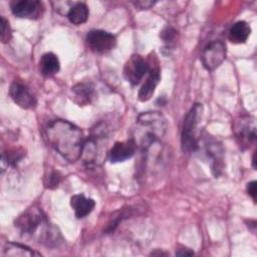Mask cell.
I'll list each match as a JSON object with an SVG mask.
<instances>
[{
	"label": "cell",
	"mask_w": 257,
	"mask_h": 257,
	"mask_svg": "<svg viewBox=\"0 0 257 257\" xmlns=\"http://www.w3.org/2000/svg\"><path fill=\"white\" fill-rule=\"evenodd\" d=\"M48 144L68 162L77 161L83 148V136L81 130L75 124L55 119L48 123L45 130Z\"/></svg>",
	"instance_id": "1"
},
{
	"label": "cell",
	"mask_w": 257,
	"mask_h": 257,
	"mask_svg": "<svg viewBox=\"0 0 257 257\" xmlns=\"http://www.w3.org/2000/svg\"><path fill=\"white\" fill-rule=\"evenodd\" d=\"M166 118L158 111L143 112L138 116L134 137L132 138L137 147L146 150L166 133Z\"/></svg>",
	"instance_id": "2"
},
{
	"label": "cell",
	"mask_w": 257,
	"mask_h": 257,
	"mask_svg": "<svg viewBox=\"0 0 257 257\" xmlns=\"http://www.w3.org/2000/svg\"><path fill=\"white\" fill-rule=\"evenodd\" d=\"M109 127L104 121L96 123L90 137L84 142L81 156L83 163L87 166L99 165L105 159V144L107 142Z\"/></svg>",
	"instance_id": "3"
},
{
	"label": "cell",
	"mask_w": 257,
	"mask_h": 257,
	"mask_svg": "<svg viewBox=\"0 0 257 257\" xmlns=\"http://www.w3.org/2000/svg\"><path fill=\"white\" fill-rule=\"evenodd\" d=\"M202 104L195 103L185 116L181 137L182 150L184 153L189 154L198 150V124L202 117Z\"/></svg>",
	"instance_id": "4"
},
{
	"label": "cell",
	"mask_w": 257,
	"mask_h": 257,
	"mask_svg": "<svg viewBox=\"0 0 257 257\" xmlns=\"http://www.w3.org/2000/svg\"><path fill=\"white\" fill-rule=\"evenodd\" d=\"M233 132L239 146L249 148L256 140V122L252 116L244 115L237 118L233 124Z\"/></svg>",
	"instance_id": "5"
},
{
	"label": "cell",
	"mask_w": 257,
	"mask_h": 257,
	"mask_svg": "<svg viewBox=\"0 0 257 257\" xmlns=\"http://www.w3.org/2000/svg\"><path fill=\"white\" fill-rule=\"evenodd\" d=\"M226 59V45L221 40L210 42L203 50L201 60L207 70H214Z\"/></svg>",
	"instance_id": "6"
},
{
	"label": "cell",
	"mask_w": 257,
	"mask_h": 257,
	"mask_svg": "<svg viewBox=\"0 0 257 257\" xmlns=\"http://www.w3.org/2000/svg\"><path fill=\"white\" fill-rule=\"evenodd\" d=\"M86 43L90 50L95 53H106L114 48L116 39L111 33L94 29L90 30L86 35Z\"/></svg>",
	"instance_id": "7"
},
{
	"label": "cell",
	"mask_w": 257,
	"mask_h": 257,
	"mask_svg": "<svg viewBox=\"0 0 257 257\" xmlns=\"http://www.w3.org/2000/svg\"><path fill=\"white\" fill-rule=\"evenodd\" d=\"M150 64L141 55L134 54L125 62L123 67L124 78L133 85L139 84L149 72Z\"/></svg>",
	"instance_id": "8"
},
{
	"label": "cell",
	"mask_w": 257,
	"mask_h": 257,
	"mask_svg": "<svg viewBox=\"0 0 257 257\" xmlns=\"http://www.w3.org/2000/svg\"><path fill=\"white\" fill-rule=\"evenodd\" d=\"M9 94L13 101L22 108L31 109L37 104L36 97L30 91L28 86L19 80L12 82L9 88Z\"/></svg>",
	"instance_id": "9"
},
{
	"label": "cell",
	"mask_w": 257,
	"mask_h": 257,
	"mask_svg": "<svg viewBox=\"0 0 257 257\" xmlns=\"http://www.w3.org/2000/svg\"><path fill=\"white\" fill-rule=\"evenodd\" d=\"M12 13L19 18H38L43 11V5L37 0H14L10 3Z\"/></svg>",
	"instance_id": "10"
},
{
	"label": "cell",
	"mask_w": 257,
	"mask_h": 257,
	"mask_svg": "<svg viewBox=\"0 0 257 257\" xmlns=\"http://www.w3.org/2000/svg\"><path fill=\"white\" fill-rule=\"evenodd\" d=\"M137 150V145L133 139L124 142H116L108 152L111 163L123 162L132 158Z\"/></svg>",
	"instance_id": "11"
},
{
	"label": "cell",
	"mask_w": 257,
	"mask_h": 257,
	"mask_svg": "<svg viewBox=\"0 0 257 257\" xmlns=\"http://www.w3.org/2000/svg\"><path fill=\"white\" fill-rule=\"evenodd\" d=\"M160 79H161V74H160L159 67L157 65L152 66L150 64L148 77L145 83L140 88L139 94H138V97L141 101H148L149 99H151Z\"/></svg>",
	"instance_id": "12"
},
{
	"label": "cell",
	"mask_w": 257,
	"mask_h": 257,
	"mask_svg": "<svg viewBox=\"0 0 257 257\" xmlns=\"http://www.w3.org/2000/svg\"><path fill=\"white\" fill-rule=\"evenodd\" d=\"M70 206L73 209L76 218L79 219L90 214L95 203L92 199L86 198L82 194H76L70 198Z\"/></svg>",
	"instance_id": "13"
},
{
	"label": "cell",
	"mask_w": 257,
	"mask_h": 257,
	"mask_svg": "<svg viewBox=\"0 0 257 257\" xmlns=\"http://www.w3.org/2000/svg\"><path fill=\"white\" fill-rule=\"evenodd\" d=\"M206 150L208 156L212 160V172L214 176L218 177L223 169V149L216 141H209L206 143Z\"/></svg>",
	"instance_id": "14"
},
{
	"label": "cell",
	"mask_w": 257,
	"mask_h": 257,
	"mask_svg": "<svg viewBox=\"0 0 257 257\" xmlns=\"http://www.w3.org/2000/svg\"><path fill=\"white\" fill-rule=\"evenodd\" d=\"M59 68L60 62L54 53L47 52L41 56L39 60V71L42 75L46 77L53 76L59 71Z\"/></svg>",
	"instance_id": "15"
},
{
	"label": "cell",
	"mask_w": 257,
	"mask_h": 257,
	"mask_svg": "<svg viewBox=\"0 0 257 257\" xmlns=\"http://www.w3.org/2000/svg\"><path fill=\"white\" fill-rule=\"evenodd\" d=\"M250 33H251V28L247 22L237 21L231 26L228 37L231 42L239 44V43L246 42Z\"/></svg>",
	"instance_id": "16"
},
{
	"label": "cell",
	"mask_w": 257,
	"mask_h": 257,
	"mask_svg": "<svg viewBox=\"0 0 257 257\" xmlns=\"http://www.w3.org/2000/svg\"><path fill=\"white\" fill-rule=\"evenodd\" d=\"M75 101L79 105L88 104L94 97V88L90 83H77L72 87Z\"/></svg>",
	"instance_id": "17"
},
{
	"label": "cell",
	"mask_w": 257,
	"mask_h": 257,
	"mask_svg": "<svg viewBox=\"0 0 257 257\" xmlns=\"http://www.w3.org/2000/svg\"><path fill=\"white\" fill-rule=\"evenodd\" d=\"M88 7L83 2L74 3L67 12V18L74 25L83 24L88 18Z\"/></svg>",
	"instance_id": "18"
},
{
	"label": "cell",
	"mask_w": 257,
	"mask_h": 257,
	"mask_svg": "<svg viewBox=\"0 0 257 257\" xmlns=\"http://www.w3.org/2000/svg\"><path fill=\"white\" fill-rule=\"evenodd\" d=\"M3 255L4 256H11V257H31V256H39L40 254L33 251L31 248L14 242H8L6 243L4 249H3Z\"/></svg>",
	"instance_id": "19"
},
{
	"label": "cell",
	"mask_w": 257,
	"mask_h": 257,
	"mask_svg": "<svg viewBox=\"0 0 257 257\" xmlns=\"http://www.w3.org/2000/svg\"><path fill=\"white\" fill-rule=\"evenodd\" d=\"M161 39L163 40L165 47L167 49H173V47L176 45L178 38H179V34L178 31L175 30L172 26H166L160 34Z\"/></svg>",
	"instance_id": "20"
},
{
	"label": "cell",
	"mask_w": 257,
	"mask_h": 257,
	"mask_svg": "<svg viewBox=\"0 0 257 257\" xmlns=\"http://www.w3.org/2000/svg\"><path fill=\"white\" fill-rule=\"evenodd\" d=\"M0 37L2 42L6 43L10 40L11 38V30H10V26H9V22L4 18L1 17V30H0Z\"/></svg>",
	"instance_id": "21"
},
{
	"label": "cell",
	"mask_w": 257,
	"mask_h": 257,
	"mask_svg": "<svg viewBox=\"0 0 257 257\" xmlns=\"http://www.w3.org/2000/svg\"><path fill=\"white\" fill-rule=\"evenodd\" d=\"M60 181H61V175L59 174V172L53 171L47 177V181L45 182V186L48 189H55L59 185Z\"/></svg>",
	"instance_id": "22"
},
{
	"label": "cell",
	"mask_w": 257,
	"mask_h": 257,
	"mask_svg": "<svg viewBox=\"0 0 257 257\" xmlns=\"http://www.w3.org/2000/svg\"><path fill=\"white\" fill-rule=\"evenodd\" d=\"M155 1H150V0H142V1H137V2H134L133 4L135 5L136 8L140 9V10H144V9H150L151 7H153L155 5Z\"/></svg>",
	"instance_id": "23"
},
{
	"label": "cell",
	"mask_w": 257,
	"mask_h": 257,
	"mask_svg": "<svg viewBox=\"0 0 257 257\" xmlns=\"http://www.w3.org/2000/svg\"><path fill=\"white\" fill-rule=\"evenodd\" d=\"M247 192L248 195L251 196L254 202H256V195H257V190H256V181H252L248 183L247 185Z\"/></svg>",
	"instance_id": "24"
},
{
	"label": "cell",
	"mask_w": 257,
	"mask_h": 257,
	"mask_svg": "<svg viewBox=\"0 0 257 257\" xmlns=\"http://www.w3.org/2000/svg\"><path fill=\"white\" fill-rule=\"evenodd\" d=\"M177 255L179 256H191V255H194V252L191 251L190 249H180L179 251L176 252Z\"/></svg>",
	"instance_id": "25"
},
{
	"label": "cell",
	"mask_w": 257,
	"mask_h": 257,
	"mask_svg": "<svg viewBox=\"0 0 257 257\" xmlns=\"http://www.w3.org/2000/svg\"><path fill=\"white\" fill-rule=\"evenodd\" d=\"M255 157H256V154H254V156H253V159H252V163H253V168H254V169L256 168V165H255V163H256Z\"/></svg>",
	"instance_id": "26"
}]
</instances>
